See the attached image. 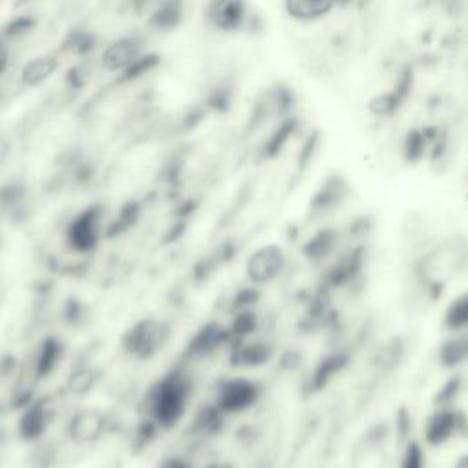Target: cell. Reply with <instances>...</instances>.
<instances>
[{
    "label": "cell",
    "mask_w": 468,
    "mask_h": 468,
    "mask_svg": "<svg viewBox=\"0 0 468 468\" xmlns=\"http://www.w3.org/2000/svg\"><path fill=\"white\" fill-rule=\"evenodd\" d=\"M190 393L192 382L181 369H174L159 378L148 397L152 422L161 428H174L185 415Z\"/></svg>",
    "instance_id": "6da1fadb"
},
{
    "label": "cell",
    "mask_w": 468,
    "mask_h": 468,
    "mask_svg": "<svg viewBox=\"0 0 468 468\" xmlns=\"http://www.w3.org/2000/svg\"><path fill=\"white\" fill-rule=\"evenodd\" d=\"M170 335L168 324L165 320L148 316L137 320L133 325H130L122 336L121 346L126 355L137 360H148L155 356L166 344Z\"/></svg>",
    "instance_id": "7a4b0ae2"
},
{
    "label": "cell",
    "mask_w": 468,
    "mask_h": 468,
    "mask_svg": "<svg viewBox=\"0 0 468 468\" xmlns=\"http://www.w3.org/2000/svg\"><path fill=\"white\" fill-rule=\"evenodd\" d=\"M102 207L99 203L88 205L86 208L79 210L66 225L64 238L66 245L79 254L91 252L97 249L104 230H102Z\"/></svg>",
    "instance_id": "3957f363"
},
{
    "label": "cell",
    "mask_w": 468,
    "mask_h": 468,
    "mask_svg": "<svg viewBox=\"0 0 468 468\" xmlns=\"http://www.w3.org/2000/svg\"><path fill=\"white\" fill-rule=\"evenodd\" d=\"M258 399H260V384H256L250 378L234 377L219 384L216 408L223 415H234L254 406Z\"/></svg>",
    "instance_id": "277c9868"
},
{
    "label": "cell",
    "mask_w": 468,
    "mask_h": 468,
    "mask_svg": "<svg viewBox=\"0 0 468 468\" xmlns=\"http://www.w3.org/2000/svg\"><path fill=\"white\" fill-rule=\"evenodd\" d=\"M283 265H285L283 250L278 245H263V247H258L247 258L245 274L252 283L263 285L272 282L282 272Z\"/></svg>",
    "instance_id": "5b68a950"
},
{
    "label": "cell",
    "mask_w": 468,
    "mask_h": 468,
    "mask_svg": "<svg viewBox=\"0 0 468 468\" xmlns=\"http://www.w3.org/2000/svg\"><path fill=\"white\" fill-rule=\"evenodd\" d=\"M143 37L139 35H124L110 42L101 53V66L110 73H122L132 62H135L143 51Z\"/></svg>",
    "instance_id": "8992f818"
},
{
    "label": "cell",
    "mask_w": 468,
    "mask_h": 468,
    "mask_svg": "<svg viewBox=\"0 0 468 468\" xmlns=\"http://www.w3.org/2000/svg\"><path fill=\"white\" fill-rule=\"evenodd\" d=\"M230 340L229 327H223L216 322H208L201 325L196 335L188 340L186 355L192 358H203L210 356L214 351H218L221 346H225Z\"/></svg>",
    "instance_id": "52a82bcc"
},
{
    "label": "cell",
    "mask_w": 468,
    "mask_h": 468,
    "mask_svg": "<svg viewBox=\"0 0 468 468\" xmlns=\"http://www.w3.org/2000/svg\"><path fill=\"white\" fill-rule=\"evenodd\" d=\"M104 422H106L104 415L99 410L84 408L71 417L68 424V433L71 441L79 444H90L101 437L104 430Z\"/></svg>",
    "instance_id": "ba28073f"
},
{
    "label": "cell",
    "mask_w": 468,
    "mask_h": 468,
    "mask_svg": "<svg viewBox=\"0 0 468 468\" xmlns=\"http://www.w3.org/2000/svg\"><path fill=\"white\" fill-rule=\"evenodd\" d=\"M207 16L216 29L232 33V31H238L239 27H243L245 18H247V7L243 2L219 0V2H212L208 5Z\"/></svg>",
    "instance_id": "9c48e42d"
},
{
    "label": "cell",
    "mask_w": 468,
    "mask_h": 468,
    "mask_svg": "<svg viewBox=\"0 0 468 468\" xmlns=\"http://www.w3.org/2000/svg\"><path fill=\"white\" fill-rule=\"evenodd\" d=\"M60 66V58L55 53H44L29 58L20 69V82L26 88H35L51 79Z\"/></svg>",
    "instance_id": "30bf717a"
},
{
    "label": "cell",
    "mask_w": 468,
    "mask_h": 468,
    "mask_svg": "<svg viewBox=\"0 0 468 468\" xmlns=\"http://www.w3.org/2000/svg\"><path fill=\"white\" fill-rule=\"evenodd\" d=\"M49 424V408L46 400H35L27 404L18 419V435L24 441L38 439Z\"/></svg>",
    "instance_id": "8fae6325"
},
{
    "label": "cell",
    "mask_w": 468,
    "mask_h": 468,
    "mask_svg": "<svg viewBox=\"0 0 468 468\" xmlns=\"http://www.w3.org/2000/svg\"><path fill=\"white\" fill-rule=\"evenodd\" d=\"M461 426V417L453 410H439L435 411L424 428V439L431 446H439L446 442Z\"/></svg>",
    "instance_id": "7c38bea8"
},
{
    "label": "cell",
    "mask_w": 468,
    "mask_h": 468,
    "mask_svg": "<svg viewBox=\"0 0 468 468\" xmlns=\"http://www.w3.org/2000/svg\"><path fill=\"white\" fill-rule=\"evenodd\" d=\"M64 353V346L57 336H46L35 353V377L46 378L49 373L55 371Z\"/></svg>",
    "instance_id": "4fadbf2b"
},
{
    "label": "cell",
    "mask_w": 468,
    "mask_h": 468,
    "mask_svg": "<svg viewBox=\"0 0 468 468\" xmlns=\"http://www.w3.org/2000/svg\"><path fill=\"white\" fill-rule=\"evenodd\" d=\"M271 358V347L263 342H239L230 355V362L243 367L261 366Z\"/></svg>",
    "instance_id": "5bb4252c"
},
{
    "label": "cell",
    "mask_w": 468,
    "mask_h": 468,
    "mask_svg": "<svg viewBox=\"0 0 468 468\" xmlns=\"http://www.w3.org/2000/svg\"><path fill=\"white\" fill-rule=\"evenodd\" d=\"M183 20V5L179 2L159 4L148 16V26L155 31H172Z\"/></svg>",
    "instance_id": "9a60e30c"
},
{
    "label": "cell",
    "mask_w": 468,
    "mask_h": 468,
    "mask_svg": "<svg viewBox=\"0 0 468 468\" xmlns=\"http://www.w3.org/2000/svg\"><path fill=\"white\" fill-rule=\"evenodd\" d=\"M283 9L294 20L311 22L325 16L333 9V4L311 2V0H289L283 4Z\"/></svg>",
    "instance_id": "2e32d148"
},
{
    "label": "cell",
    "mask_w": 468,
    "mask_h": 468,
    "mask_svg": "<svg viewBox=\"0 0 468 468\" xmlns=\"http://www.w3.org/2000/svg\"><path fill=\"white\" fill-rule=\"evenodd\" d=\"M141 216V203L139 201H126L115 214V218L110 221V225L104 229V234L113 238L126 230H130Z\"/></svg>",
    "instance_id": "e0dca14e"
},
{
    "label": "cell",
    "mask_w": 468,
    "mask_h": 468,
    "mask_svg": "<svg viewBox=\"0 0 468 468\" xmlns=\"http://www.w3.org/2000/svg\"><path fill=\"white\" fill-rule=\"evenodd\" d=\"M444 327L450 331L468 329V292H463L450 303L444 314Z\"/></svg>",
    "instance_id": "ac0fdd59"
},
{
    "label": "cell",
    "mask_w": 468,
    "mask_h": 468,
    "mask_svg": "<svg viewBox=\"0 0 468 468\" xmlns=\"http://www.w3.org/2000/svg\"><path fill=\"white\" fill-rule=\"evenodd\" d=\"M159 64V55L155 53H143L135 62H132L122 73H119V82H132L137 80L141 77H144L146 73H150L152 69H155V66Z\"/></svg>",
    "instance_id": "d6986e66"
},
{
    "label": "cell",
    "mask_w": 468,
    "mask_h": 468,
    "mask_svg": "<svg viewBox=\"0 0 468 468\" xmlns=\"http://www.w3.org/2000/svg\"><path fill=\"white\" fill-rule=\"evenodd\" d=\"M468 358V333L453 336L441 349V360L444 366H455Z\"/></svg>",
    "instance_id": "ffe728a7"
},
{
    "label": "cell",
    "mask_w": 468,
    "mask_h": 468,
    "mask_svg": "<svg viewBox=\"0 0 468 468\" xmlns=\"http://www.w3.org/2000/svg\"><path fill=\"white\" fill-rule=\"evenodd\" d=\"M256 327H258V318L250 309L238 311L230 327H229V335H230L232 340L241 342L245 336L252 335L256 331Z\"/></svg>",
    "instance_id": "44dd1931"
},
{
    "label": "cell",
    "mask_w": 468,
    "mask_h": 468,
    "mask_svg": "<svg viewBox=\"0 0 468 468\" xmlns=\"http://www.w3.org/2000/svg\"><path fill=\"white\" fill-rule=\"evenodd\" d=\"M93 48H95V37L86 29H75L64 40V49L79 53V55L88 53Z\"/></svg>",
    "instance_id": "7402d4cb"
},
{
    "label": "cell",
    "mask_w": 468,
    "mask_h": 468,
    "mask_svg": "<svg viewBox=\"0 0 468 468\" xmlns=\"http://www.w3.org/2000/svg\"><path fill=\"white\" fill-rule=\"evenodd\" d=\"M95 378H97L95 369L82 367V369H77L75 373H71V377L68 380V388L73 393H86L95 384Z\"/></svg>",
    "instance_id": "603a6c76"
},
{
    "label": "cell",
    "mask_w": 468,
    "mask_h": 468,
    "mask_svg": "<svg viewBox=\"0 0 468 468\" xmlns=\"http://www.w3.org/2000/svg\"><path fill=\"white\" fill-rule=\"evenodd\" d=\"M221 417L223 413L214 406H208V408H203L197 415H196V426L201 430V431H216L219 426H221Z\"/></svg>",
    "instance_id": "cb8c5ba5"
},
{
    "label": "cell",
    "mask_w": 468,
    "mask_h": 468,
    "mask_svg": "<svg viewBox=\"0 0 468 468\" xmlns=\"http://www.w3.org/2000/svg\"><path fill=\"white\" fill-rule=\"evenodd\" d=\"M33 26H35V20L31 16H16L9 24H5L2 35L4 38H16L29 33Z\"/></svg>",
    "instance_id": "d4e9b609"
},
{
    "label": "cell",
    "mask_w": 468,
    "mask_h": 468,
    "mask_svg": "<svg viewBox=\"0 0 468 468\" xmlns=\"http://www.w3.org/2000/svg\"><path fill=\"white\" fill-rule=\"evenodd\" d=\"M400 468H424V453L417 441L408 442L400 461Z\"/></svg>",
    "instance_id": "484cf974"
},
{
    "label": "cell",
    "mask_w": 468,
    "mask_h": 468,
    "mask_svg": "<svg viewBox=\"0 0 468 468\" xmlns=\"http://www.w3.org/2000/svg\"><path fill=\"white\" fill-rule=\"evenodd\" d=\"M159 468H192L190 463H186L185 459L181 457H170V459H165Z\"/></svg>",
    "instance_id": "4316f807"
},
{
    "label": "cell",
    "mask_w": 468,
    "mask_h": 468,
    "mask_svg": "<svg viewBox=\"0 0 468 468\" xmlns=\"http://www.w3.org/2000/svg\"><path fill=\"white\" fill-rule=\"evenodd\" d=\"M9 66V53L5 48V40H0V75L7 69Z\"/></svg>",
    "instance_id": "83f0119b"
}]
</instances>
